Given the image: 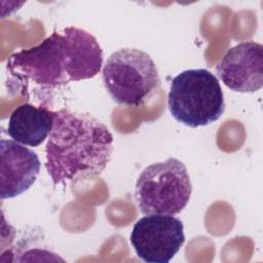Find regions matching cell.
I'll return each instance as SVG.
<instances>
[{"label":"cell","mask_w":263,"mask_h":263,"mask_svg":"<svg viewBox=\"0 0 263 263\" xmlns=\"http://www.w3.org/2000/svg\"><path fill=\"white\" fill-rule=\"evenodd\" d=\"M192 185L185 164L170 157L148 165L139 176L135 198L145 215H176L187 205Z\"/></svg>","instance_id":"3957f363"},{"label":"cell","mask_w":263,"mask_h":263,"mask_svg":"<svg viewBox=\"0 0 263 263\" xmlns=\"http://www.w3.org/2000/svg\"><path fill=\"white\" fill-rule=\"evenodd\" d=\"M54 111L32 104H22L9 116L7 134L15 142L37 147L49 136L53 125Z\"/></svg>","instance_id":"30bf717a"},{"label":"cell","mask_w":263,"mask_h":263,"mask_svg":"<svg viewBox=\"0 0 263 263\" xmlns=\"http://www.w3.org/2000/svg\"><path fill=\"white\" fill-rule=\"evenodd\" d=\"M0 197L13 198L27 191L40 172L38 155L13 140L0 142Z\"/></svg>","instance_id":"ba28073f"},{"label":"cell","mask_w":263,"mask_h":263,"mask_svg":"<svg viewBox=\"0 0 263 263\" xmlns=\"http://www.w3.org/2000/svg\"><path fill=\"white\" fill-rule=\"evenodd\" d=\"M129 241L143 261L167 263L185 241L184 225L173 215H146L135 223Z\"/></svg>","instance_id":"8992f818"},{"label":"cell","mask_w":263,"mask_h":263,"mask_svg":"<svg viewBox=\"0 0 263 263\" xmlns=\"http://www.w3.org/2000/svg\"><path fill=\"white\" fill-rule=\"evenodd\" d=\"M167 106L172 116L189 127L217 121L225 111L219 79L205 69L181 72L171 82Z\"/></svg>","instance_id":"7a4b0ae2"},{"label":"cell","mask_w":263,"mask_h":263,"mask_svg":"<svg viewBox=\"0 0 263 263\" xmlns=\"http://www.w3.org/2000/svg\"><path fill=\"white\" fill-rule=\"evenodd\" d=\"M61 31L66 40L70 81L97 76L103 66V50L95 36L76 27H67Z\"/></svg>","instance_id":"9c48e42d"},{"label":"cell","mask_w":263,"mask_h":263,"mask_svg":"<svg viewBox=\"0 0 263 263\" xmlns=\"http://www.w3.org/2000/svg\"><path fill=\"white\" fill-rule=\"evenodd\" d=\"M218 77L236 92H255L263 85V46L243 41L227 50L217 64Z\"/></svg>","instance_id":"52a82bcc"},{"label":"cell","mask_w":263,"mask_h":263,"mask_svg":"<svg viewBox=\"0 0 263 263\" xmlns=\"http://www.w3.org/2000/svg\"><path fill=\"white\" fill-rule=\"evenodd\" d=\"M112 152L113 137L102 121L69 109L54 111L45 146V167L54 185L100 175Z\"/></svg>","instance_id":"6da1fadb"},{"label":"cell","mask_w":263,"mask_h":263,"mask_svg":"<svg viewBox=\"0 0 263 263\" xmlns=\"http://www.w3.org/2000/svg\"><path fill=\"white\" fill-rule=\"evenodd\" d=\"M66 40L62 31L53 32L40 44L12 53L6 64L9 74L21 82L57 87L70 81Z\"/></svg>","instance_id":"5b68a950"},{"label":"cell","mask_w":263,"mask_h":263,"mask_svg":"<svg viewBox=\"0 0 263 263\" xmlns=\"http://www.w3.org/2000/svg\"><path fill=\"white\" fill-rule=\"evenodd\" d=\"M104 85L118 105H143L159 87L158 70L151 57L138 48L113 52L103 68Z\"/></svg>","instance_id":"277c9868"}]
</instances>
